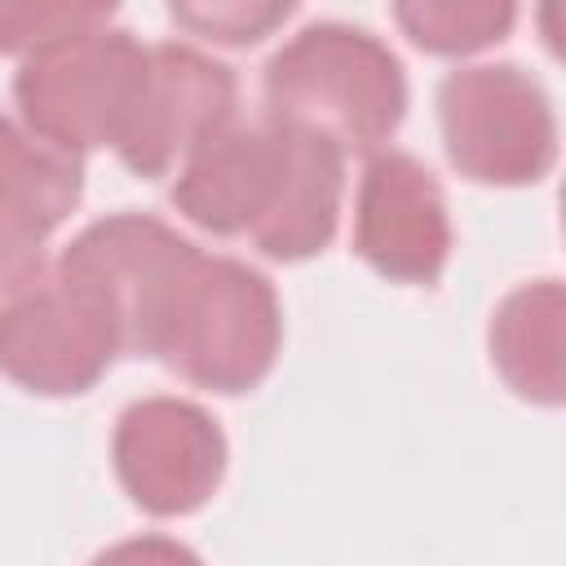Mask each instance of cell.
I'll return each mask as SVG.
<instances>
[{"label":"cell","instance_id":"obj_3","mask_svg":"<svg viewBox=\"0 0 566 566\" xmlns=\"http://www.w3.org/2000/svg\"><path fill=\"white\" fill-rule=\"evenodd\" d=\"M274 124L323 137L340 155L389 142L407 115V71L398 53L349 22H310L279 44L261 75Z\"/></svg>","mask_w":566,"mask_h":566},{"label":"cell","instance_id":"obj_12","mask_svg":"<svg viewBox=\"0 0 566 566\" xmlns=\"http://www.w3.org/2000/svg\"><path fill=\"white\" fill-rule=\"evenodd\" d=\"M394 18L416 49L438 53V57H464L486 44H500L517 22V4L509 0H402L394 4Z\"/></svg>","mask_w":566,"mask_h":566},{"label":"cell","instance_id":"obj_2","mask_svg":"<svg viewBox=\"0 0 566 566\" xmlns=\"http://www.w3.org/2000/svg\"><path fill=\"white\" fill-rule=\"evenodd\" d=\"M283 345V310L274 283L248 261L181 243L150 279L128 354L155 358L181 380L212 394L256 389Z\"/></svg>","mask_w":566,"mask_h":566},{"label":"cell","instance_id":"obj_10","mask_svg":"<svg viewBox=\"0 0 566 566\" xmlns=\"http://www.w3.org/2000/svg\"><path fill=\"white\" fill-rule=\"evenodd\" d=\"M80 195V155L0 115V301L44 270V243L75 212Z\"/></svg>","mask_w":566,"mask_h":566},{"label":"cell","instance_id":"obj_15","mask_svg":"<svg viewBox=\"0 0 566 566\" xmlns=\"http://www.w3.org/2000/svg\"><path fill=\"white\" fill-rule=\"evenodd\" d=\"M88 566H203L195 548L168 539V535H133L97 553Z\"/></svg>","mask_w":566,"mask_h":566},{"label":"cell","instance_id":"obj_9","mask_svg":"<svg viewBox=\"0 0 566 566\" xmlns=\"http://www.w3.org/2000/svg\"><path fill=\"white\" fill-rule=\"evenodd\" d=\"M234 106L239 80L226 62L190 44H150L142 102L115 155L137 177H168L212 133L234 124Z\"/></svg>","mask_w":566,"mask_h":566},{"label":"cell","instance_id":"obj_4","mask_svg":"<svg viewBox=\"0 0 566 566\" xmlns=\"http://www.w3.org/2000/svg\"><path fill=\"white\" fill-rule=\"evenodd\" d=\"M146 66L150 44L111 22L27 53L13 75V97L27 133L66 155L102 146L119 150L142 102Z\"/></svg>","mask_w":566,"mask_h":566},{"label":"cell","instance_id":"obj_8","mask_svg":"<svg viewBox=\"0 0 566 566\" xmlns=\"http://www.w3.org/2000/svg\"><path fill=\"white\" fill-rule=\"evenodd\" d=\"M354 252L389 283L429 287L451 256V217L438 177L407 150L367 159L354 199Z\"/></svg>","mask_w":566,"mask_h":566},{"label":"cell","instance_id":"obj_13","mask_svg":"<svg viewBox=\"0 0 566 566\" xmlns=\"http://www.w3.org/2000/svg\"><path fill=\"white\" fill-rule=\"evenodd\" d=\"M115 18V4H80V0H27L9 4L0 0V53H35L62 35L102 27Z\"/></svg>","mask_w":566,"mask_h":566},{"label":"cell","instance_id":"obj_1","mask_svg":"<svg viewBox=\"0 0 566 566\" xmlns=\"http://www.w3.org/2000/svg\"><path fill=\"white\" fill-rule=\"evenodd\" d=\"M340 190L345 155L265 115L212 133L177 168L172 203L199 230L248 239L270 261H310L336 234Z\"/></svg>","mask_w":566,"mask_h":566},{"label":"cell","instance_id":"obj_5","mask_svg":"<svg viewBox=\"0 0 566 566\" xmlns=\"http://www.w3.org/2000/svg\"><path fill=\"white\" fill-rule=\"evenodd\" d=\"M119 354L124 327L111 296L62 256L0 301V376L31 394H88Z\"/></svg>","mask_w":566,"mask_h":566},{"label":"cell","instance_id":"obj_6","mask_svg":"<svg viewBox=\"0 0 566 566\" xmlns=\"http://www.w3.org/2000/svg\"><path fill=\"white\" fill-rule=\"evenodd\" d=\"M447 159L482 186H535L557 164V115L544 84L517 62L455 66L438 84Z\"/></svg>","mask_w":566,"mask_h":566},{"label":"cell","instance_id":"obj_11","mask_svg":"<svg viewBox=\"0 0 566 566\" xmlns=\"http://www.w3.org/2000/svg\"><path fill=\"white\" fill-rule=\"evenodd\" d=\"M491 363L504 385L539 407L566 398V292L557 279L513 287L491 318Z\"/></svg>","mask_w":566,"mask_h":566},{"label":"cell","instance_id":"obj_14","mask_svg":"<svg viewBox=\"0 0 566 566\" xmlns=\"http://www.w3.org/2000/svg\"><path fill=\"white\" fill-rule=\"evenodd\" d=\"M168 18L190 35L217 44H256L279 22L292 18L287 0H203V4H168Z\"/></svg>","mask_w":566,"mask_h":566},{"label":"cell","instance_id":"obj_7","mask_svg":"<svg viewBox=\"0 0 566 566\" xmlns=\"http://www.w3.org/2000/svg\"><path fill=\"white\" fill-rule=\"evenodd\" d=\"M115 478L150 517H186L226 478V433L190 398L155 394L119 411L111 438Z\"/></svg>","mask_w":566,"mask_h":566}]
</instances>
